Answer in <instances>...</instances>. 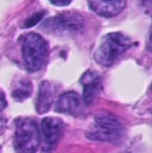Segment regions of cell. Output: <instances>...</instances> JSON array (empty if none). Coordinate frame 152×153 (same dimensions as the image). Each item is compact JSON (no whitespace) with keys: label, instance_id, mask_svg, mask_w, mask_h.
Here are the masks:
<instances>
[{"label":"cell","instance_id":"obj_7","mask_svg":"<svg viewBox=\"0 0 152 153\" xmlns=\"http://www.w3.org/2000/svg\"><path fill=\"white\" fill-rule=\"evenodd\" d=\"M83 87L82 100L85 105H90L102 90V79L100 75L93 71H87L80 80Z\"/></svg>","mask_w":152,"mask_h":153},{"label":"cell","instance_id":"obj_11","mask_svg":"<svg viewBox=\"0 0 152 153\" xmlns=\"http://www.w3.org/2000/svg\"><path fill=\"white\" fill-rule=\"evenodd\" d=\"M32 85L29 80L22 79L19 81L13 87L12 91V96L17 101H23L28 99L31 93Z\"/></svg>","mask_w":152,"mask_h":153},{"label":"cell","instance_id":"obj_15","mask_svg":"<svg viewBox=\"0 0 152 153\" xmlns=\"http://www.w3.org/2000/svg\"><path fill=\"white\" fill-rule=\"evenodd\" d=\"M147 47H148V49H149L151 52H152V28H151V33H150V36H149V39H148Z\"/></svg>","mask_w":152,"mask_h":153},{"label":"cell","instance_id":"obj_2","mask_svg":"<svg viewBox=\"0 0 152 153\" xmlns=\"http://www.w3.org/2000/svg\"><path fill=\"white\" fill-rule=\"evenodd\" d=\"M22 53L26 69L37 72L42 68L47 59V44L39 34L28 33L22 39Z\"/></svg>","mask_w":152,"mask_h":153},{"label":"cell","instance_id":"obj_17","mask_svg":"<svg viewBox=\"0 0 152 153\" xmlns=\"http://www.w3.org/2000/svg\"><path fill=\"white\" fill-rule=\"evenodd\" d=\"M151 91H152V85H151Z\"/></svg>","mask_w":152,"mask_h":153},{"label":"cell","instance_id":"obj_12","mask_svg":"<svg viewBox=\"0 0 152 153\" xmlns=\"http://www.w3.org/2000/svg\"><path fill=\"white\" fill-rule=\"evenodd\" d=\"M43 14H44L43 13H37L33 14L32 16L29 17L24 22V27L29 28V27L34 26L35 24H37L39 22V20L42 18Z\"/></svg>","mask_w":152,"mask_h":153},{"label":"cell","instance_id":"obj_5","mask_svg":"<svg viewBox=\"0 0 152 153\" xmlns=\"http://www.w3.org/2000/svg\"><path fill=\"white\" fill-rule=\"evenodd\" d=\"M84 27L83 18L77 13H65L46 21L43 29L47 32L56 34L75 33Z\"/></svg>","mask_w":152,"mask_h":153},{"label":"cell","instance_id":"obj_1","mask_svg":"<svg viewBox=\"0 0 152 153\" xmlns=\"http://www.w3.org/2000/svg\"><path fill=\"white\" fill-rule=\"evenodd\" d=\"M132 46L130 38L121 32L107 34L101 40L95 52L94 57L97 63L104 67L112 65L118 57Z\"/></svg>","mask_w":152,"mask_h":153},{"label":"cell","instance_id":"obj_13","mask_svg":"<svg viewBox=\"0 0 152 153\" xmlns=\"http://www.w3.org/2000/svg\"><path fill=\"white\" fill-rule=\"evenodd\" d=\"M7 106V101L5 99V95L3 92V91L0 89V111L4 110Z\"/></svg>","mask_w":152,"mask_h":153},{"label":"cell","instance_id":"obj_14","mask_svg":"<svg viewBox=\"0 0 152 153\" xmlns=\"http://www.w3.org/2000/svg\"><path fill=\"white\" fill-rule=\"evenodd\" d=\"M53 4L57 6H65L68 5L73 0H49Z\"/></svg>","mask_w":152,"mask_h":153},{"label":"cell","instance_id":"obj_4","mask_svg":"<svg viewBox=\"0 0 152 153\" xmlns=\"http://www.w3.org/2000/svg\"><path fill=\"white\" fill-rule=\"evenodd\" d=\"M40 143L39 131L35 120L20 117L15 121L13 146L19 152H35Z\"/></svg>","mask_w":152,"mask_h":153},{"label":"cell","instance_id":"obj_10","mask_svg":"<svg viewBox=\"0 0 152 153\" xmlns=\"http://www.w3.org/2000/svg\"><path fill=\"white\" fill-rule=\"evenodd\" d=\"M55 93L56 90L52 83L47 81L41 82L36 100V109L39 114H44L50 109L54 101Z\"/></svg>","mask_w":152,"mask_h":153},{"label":"cell","instance_id":"obj_6","mask_svg":"<svg viewBox=\"0 0 152 153\" xmlns=\"http://www.w3.org/2000/svg\"><path fill=\"white\" fill-rule=\"evenodd\" d=\"M41 131L46 151H52L57 146L63 137L65 124L57 117H45L41 123Z\"/></svg>","mask_w":152,"mask_h":153},{"label":"cell","instance_id":"obj_16","mask_svg":"<svg viewBox=\"0 0 152 153\" xmlns=\"http://www.w3.org/2000/svg\"><path fill=\"white\" fill-rule=\"evenodd\" d=\"M143 3L147 4V5L150 6V10L152 11V0H143Z\"/></svg>","mask_w":152,"mask_h":153},{"label":"cell","instance_id":"obj_8","mask_svg":"<svg viewBox=\"0 0 152 153\" xmlns=\"http://www.w3.org/2000/svg\"><path fill=\"white\" fill-rule=\"evenodd\" d=\"M126 0H89L93 12L102 17L111 18L119 14L125 8Z\"/></svg>","mask_w":152,"mask_h":153},{"label":"cell","instance_id":"obj_9","mask_svg":"<svg viewBox=\"0 0 152 153\" xmlns=\"http://www.w3.org/2000/svg\"><path fill=\"white\" fill-rule=\"evenodd\" d=\"M82 101L79 94L73 91H68L62 94L55 106V109L58 113L76 115L82 109Z\"/></svg>","mask_w":152,"mask_h":153},{"label":"cell","instance_id":"obj_3","mask_svg":"<svg viewBox=\"0 0 152 153\" xmlns=\"http://www.w3.org/2000/svg\"><path fill=\"white\" fill-rule=\"evenodd\" d=\"M123 126L114 115L102 112L99 113L92 126L86 133V136L98 142H116L123 135Z\"/></svg>","mask_w":152,"mask_h":153}]
</instances>
